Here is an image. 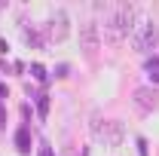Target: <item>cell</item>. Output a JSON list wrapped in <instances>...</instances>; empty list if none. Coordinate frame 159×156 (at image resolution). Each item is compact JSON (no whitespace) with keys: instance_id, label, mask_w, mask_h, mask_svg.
I'll use <instances>...</instances> for the list:
<instances>
[{"instance_id":"6da1fadb","label":"cell","mask_w":159,"mask_h":156,"mask_svg":"<svg viewBox=\"0 0 159 156\" xmlns=\"http://www.w3.org/2000/svg\"><path fill=\"white\" fill-rule=\"evenodd\" d=\"M132 28H135V6H132V3L113 6V9L107 12V19H104V34H107L110 43H122V40L129 37Z\"/></svg>"},{"instance_id":"7a4b0ae2","label":"cell","mask_w":159,"mask_h":156,"mask_svg":"<svg viewBox=\"0 0 159 156\" xmlns=\"http://www.w3.org/2000/svg\"><path fill=\"white\" fill-rule=\"evenodd\" d=\"M159 43V28L156 21H141V25H135V34H132V46L138 49V52H150L153 46Z\"/></svg>"},{"instance_id":"3957f363","label":"cell","mask_w":159,"mask_h":156,"mask_svg":"<svg viewBox=\"0 0 159 156\" xmlns=\"http://www.w3.org/2000/svg\"><path fill=\"white\" fill-rule=\"evenodd\" d=\"M80 49H83L89 58L101 49V34H98V25H95V21H86V25L80 28Z\"/></svg>"},{"instance_id":"277c9868","label":"cell","mask_w":159,"mask_h":156,"mask_svg":"<svg viewBox=\"0 0 159 156\" xmlns=\"http://www.w3.org/2000/svg\"><path fill=\"white\" fill-rule=\"evenodd\" d=\"M67 25H70L67 12H64V9H55V12L49 16V37L55 40V43H61V40L67 37V31H70Z\"/></svg>"},{"instance_id":"5b68a950","label":"cell","mask_w":159,"mask_h":156,"mask_svg":"<svg viewBox=\"0 0 159 156\" xmlns=\"http://www.w3.org/2000/svg\"><path fill=\"white\" fill-rule=\"evenodd\" d=\"M156 98H159V95H156V92H150V89H138V92H135V104H138V110L150 113V110L159 104Z\"/></svg>"},{"instance_id":"8992f818","label":"cell","mask_w":159,"mask_h":156,"mask_svg":"<svg viewBox=\"0 0 159 156\" xmlns=\"http://www.w3.org/2000/svg\"><path fill=\"white\" fill-rule=\"evenodd\" d=\"M104 144H110V147H119V144H122V122H119V119H110V122H107V129H104Z\"/></svg>"},{"instance_id":"52a82bcc","label":"cell","mask_w":159,"mask_h":156,"mask_svg":"<svg viewBox=\"0 0 159 156\" xmlns=\"http://www.w3.org/2000/svg\"><path fill=\"white\" fill-rule=\"evenodd\" d=\"M16 147H19V153H31V135H28V129L16 132Z\"/></svg>"},{"instance_id":"ba28073f","label":"cell","mask_w":159,"mask_h":156,"mask_svg":"<svg viewBox=\"0 0 159 156\" xmlns=\"http://www.w3.org/2000/svg\"><path fill=\"white\" fill-rule=\"evenodd\" d=\"M104 129H107V122H101L98 113H92V135L98 138V141H104Z\"/></svg>"},{"instance_id":"9c48e42d","label":"cell","mask_w":159,"mask_h":156,"mask_svg":"<svg viewBox=\"0 0 159 156\" xmlns=\"http://www.w3.org/2000/svg\"><path fill=\"white\" fill-rule=\"evenodd\" d=\"M37 107H40V117H46V113H49V95H40Z\"/></svg>"},{"instance_id":"30bf717a","label":"cell","mask_w":159,"mask_h":156,"mask_svg":"<svg viewBox=\"0 0 159 156\" xmlns=\"http://www.w3.org/2000/svg\"><path fill=\"white\" fill-rule=\"evenodd\" d=\"M31 74H34V77L40 80V83H43V80H46V71H43V67H40V64H34V67H31Z\"/></svg>"},{"instance_id":"8fae6325","label":"cell","mask_w":159,"mask_h":156,"mask_svg":"<svg viewBox=\"0 0 159 156\" xmlns=\"http://www.w3.org/2000/svg\"><path fill=\"white\" fill-rule=\"evenodd\" d=\"M37 156H55V153H52V147H49V144H43V147H40V153Z\"/></svg>"},{"instance_id":"7c38bea8","label":"cell","mask_w":159,"mask_h":156,"mask_svg":"<svg viewBox=\"0 0 159 156\" xmlns=\"http://www.w3.org/2000/svg\"><path fill=\"white\" fill-rule=\"evenodd\" d=\"M3 126H6V107L0 104V129H3Z\"/></svg>"},{"instance_id":"4fadbf2b","label":"cell","mask_w":159,"mask_h":156,"mask_svg":"<svg viewBox=\"0 0 159 156\" xmlns=\"http://www.w3.org/2000/svg\"><path fill=\"white\" fill-rule=\"evenodd\" d=\"M138 147H141V156H147V141L144 138H138Z\"/></svg>"},{"instance_id":"5bb4252c","label":"cell","mask_w":159,"mask_h":156,"mask_svg":"<svg viewBox=\"0 0 159 156\" xmlns=\"http://www.w3.org/2000/svg\"><path fill=\"white\" fill-rule=\"evenodd\" d=\"M0 95H6V86H3V83H0Z\"/></svg>"},{"instance_id":"9a60e30c","label":"cell","mask_w":159,"mask_h":156,"mask_svg":"<svg viewBox=\"0 0 159 156\" xmlns=\"http://www.w3.org/2000/svg\"><path fill=\"white\" fill-rule=\"evenodd\" d=\"M150 77H153V80H156V83H159V71H156V74H150Z\"/></svg>"}]
</instances>
